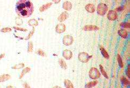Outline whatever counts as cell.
<instances>
[{
    "label": "cell",
    "instance_id": "cell-28",
    "mask_svg": "<svg viewBox=\"0 0 130 88\" xmlns=\"http://www.w3.org/2000/svg\"><path fill=\"white\" fill-rule=\"evenodd\" d=\"M37 54H38L39 55H40L41 56H46V54H45V53L44 52H43L42 50H40V49H39L38 50H37V52H36Z\"/></svg>",
    "mask_w": 130,
    "mask_h": 88
},
{
    "label": "cell",
    "instance_id": "cell-39",
    "mask_svg": "<svg viewBox=\"0 0 130 88\" xmlns=\"http://www.w3.org/2000/svg\"><path fill=\"white\" fill-rule=\"evenodd\" d=\"M53 2H55V3H58V2H60V1H53Z\"/></svg>",
    "mask_w": 130,
    "mask_h": 88
},
{
    "label": "cell",
    "instance_id": "cell-38",
    "mask_svg": "<svg viewBox=\"0 0 130 88\" xmlns=\"http://www.w3.org/2000/svg\"><path fill=\"white\" fill-rule=\"evenodd\" d=\"M53 88H61L59 87V86H55V87H54Z\"/></svg>",
    "mask_w": 130,
    "mask_h": 88
},
{
    "label": "cell",
    "instance_id": "cell-33",
    "mask_svg": "<svg viewBox=\"0 0 130 88\" xmlns=\"http://www.w3.org/2000/svg\"><path fill=\"white\" fill-rule=\"evenodd\" d=\"M23 86L24 88H31L30 85L28 84V83H26V82H24L23 84Z\"/></svg>",
    "mask_w": 130,
    "mask_h": 88
},
{
    "label": "cell",
    "instance_id": "cell-17",
    "mask_svg": "<svg viewBox=\"0 0 130 88\" xmlns=\"http://www.w3.org/2000/svg\"><path fill=\"white\" fill-rule=\"evenodd\" d=\"M59 63L60 64V67H61L63 69H66L67 68V64L66 62L64 61V59H60L59 60Z\"/></svg>",
    "mask_w": 130,
    "mask_h": 88
},
{
    "label": "cell",
    "instance_id": "cell-37",
    "mask_svg": "<svg viewBox=\"0 0 130 88\" xmlns=\"http://www.w3.org/2000/svg\"><path fill=\"white\" fill-rule=\"evenodd\" d=\"M5 88H14V87H13L12 85H9V86H8V87H6Z\"/></svg>",
    "mask_w": 130,
    "mask_h": 88
},
{
    "label": "cell",
    "instance_id": "cell-24",
    "mask_svg": "<svg viewBox=\"0 0 130 88\" xmlns=\"http://www.w3.org/2000/svg\"><path fill=\"white\" fill-rule=\"evenodd\" d=\"M100 70L101 71L102 74H103V75L104 76V77H105L106 79H109V77H108L107 74H106L105 71L104 70L103 67L101 65V64H100Z\"/></svg>",
    "mask_w": 130,
    "mask_h": 88
},
{
    "label": "cell",
    "instance_id": "cell-1",
    "mask_svg": "<svg viewBox=\"0 0 130 88\" xmlns=\"http://www.w3.org/2000/svg\"><path fill=\"white\" fill-rule=\"evenodd\" d=\"M34 10L33 4L30 1L21 0L17 1L16 5V12L22 18H28Z\"/></svg>",
    "mask_w": 130,
    "mask_h": 88
},
{
    "label": "cell",
    "instance_id": "cell-18",
    "mask_svg": "<svg viewBox=\"0 0 130 88\" xmlns=\"http://www.w3.org/2000/svg\"><path fill=\"white\" fill-rule=\"evenodd\" d=\"M98 83V81H91L90 82H88V83L86 85L85 87L86 88H91L94 87L95 86H96L97 85V84Z\"/></svg>",
    "mask_w": 130,
    "mask_h": 88
},
{
    "label": "cell",
    "instance_id": "cell-34",
    "mask_svg": "<svg viewBox=\"0 0 130 88\" xmlns=\"http://www.w3.org/2000/svg\"><path fill=\"white\" fill-rule=\"evenodd\" d=\"M13 28H14L15 29H16V30H20V31H27L26 29H25L24 28H21V27H13Z\"/></svg>",
    "mask_w": 130,
    "mask_h": 88
},
{
    "label": "cell",
    "instance_id": "cell-10",
    "mask_svg": "<svg viewBox=\"0 0 130 88\" xmlns=\"http://www.w3.org/2000/svg\"><path fill=\"white\" fill-rule=\"evenodd\" d=\"M85 9L88 13H93L95 11V5L93 4H88L86 5Z\"/></svg>",
    "mask_w": 130,
    "mask_h": 88
},
{
    "label": "cell",
    "instance_id": "cell-6",
    "mask_svg": "<svg viewBox=\"0 0 130 88\" xmlns=\"http://www.w3.org/2000/svg\"><path fill=\"white\" fill-rule=\"evenodd\" d=\"M107 17L110 21H115L117 18L118 15L116 11L114 10H110L108 13Z\"/></svg>",
    "mask_w": 130,
    "mask_h": 88
},
{
    "label": "cell",
    "instance_id": "cell-9",
    "mask_svg": "<svg viewBox=\"0 0 130 88\" xmlns=\"http://www.w3.org/2000/svg\"><path fill=\"white\" fill-rule=\"evenodd\" d=\"M69 17V13L66 12V11H64L61 13L58 18V20L60 21V22H62V21H65L66 19L68 18V17Z\"/></svg>",
    "mask_w": 130,
    "mask_h": 88
},
{
    "label": "cell",
    "instance_id": "cell-14",
    "mask_svg": "<svg viewBox=\"0 0 130 88\" xmlns=\"http://www.w3.org/2000/svg\"><path fill=\"white\" fill-rule=\"evenodd\" d=\"M118 34L120 36L123 38H126L128 36L127 32L126 30H124V29H121L118 31Z\"/></svg>",
    "mask_w": 130,
    "mask_h": 88
},
{
    "label": "cell",
    "instance_id": "cell-8",
    "mask_svg": "<svg viewBox=\"0 0 130 88\" xmlns=\"http://www.w3.org/2000/svg\"><path fill=\"white\" fill-rule=\"evenodd\" d=\"M62 56L65 59L70 60L73 56V53L70 50H65L62 52Z\"/></svg>",
    "mask_w": 130,
    "mask_h": 88
},
{
    "label": "cell",
    "instance_id": "cell-23",
    "mask_svg": "<svg viewBox=\"0 0 130 88\" xmlns=\"http://www.w3.org/2000/svg\"><path fill=\"white\" fill-rule=\"evenodd\" d=\"M117 61L120 67L121 68H123L124 67V64L123 62V60H122V59L119 54L117 55Z\"/></svg>",
    "mask_w": 130,
    "mask_h": 88
},
{
    "label": "cell",
    "instance_id": "cell-32",
    "mask_svg": "<svg viewBox=\"0 0 130 88\" xmlns=\"http://www.w3.org/2000/svg\"><path fill=\"white\" fill-rule=\"evenodd\" d=\"M126 74H127V76L128 77H130V65L129 64L128 65V67H127V71H126Z\"/></svg>",
    "mask_w": 130,
    "mask_h": 88
},
{
    "label": "cell",
    "instance_id": "cell-31",
    "mask_svg": "<svg viewBox=\"0 0 130 88\" xmlns=\"http://www.w3.org/2000/svg\"><path fill=\"white\" fill-rule=\"evenodd\" d=\"M23 21H22V19H19V18H17L16 20V23L17 25H21L22 24Z\"/></svg>",
    "mask_w": 130,
    "mask_h": 88
},
{
    "label": "cell",
    "instance_id": "cell-36",
    "mask_svg": "<svg viewBox=\"0 0 130 88\" xmlns=\"http://www.w3.org/2000/svg\"><path fill=\"white\" fill-rule=\"evenodd\" d=\"M5 56V54H2L0 55V60H1L2 59H3L4 57Z\"/></svg>",
    "mask_w": 130,
    "mask_h": 88
},
{
    "label": "cell",
    "instance_id": "cell-25",
    "mask_svg": "<svg viewBox=\"0 0 130 88\" xmlns=\"http://www.w3.org/2000/svg\"><path fill=\"white\" fill-rule=\"evenodd\" d=\"M121 81L123 82V83L125 85H129L130 84V81L128 80L125 77H121Z\"/></svg>",
    "mask_w": 130,
    "mask_h": 88
},
{
    "label": "cell",
    "instance_id": "cell-7",
    "mask_svg": "<svg viewBox=\"0 0 130 88\" xmlns=\"http://www.w3.org/2000/svg\"><path fill=\"white\" fill-rule=\"evenodd\" d=\"M66 30V25L62 23L58 24L56 27V31L58 34H62Z\"/></svg>",
    "mask_w": 130,
    "mask_h": 88
},
{
    "label": "cell",
    "instance_id": "cell-15",
    "mask_svg": "<svg viewBox=\"0 0 130 88\" xmlns=\"http://www.w3.org/2000/svg\"><path fill=\"white\" fill-rule=\"evenodd\" d=\"M64 85L66 88H74V85L69 80H65Z\"/></svg>",
    "mask_w": 130,
    "mask_h": 88
},
{
    "label": "cell",
    "instance_id": "cell-20",
    "mask_svg": "<svg viewBox=\"0 0 130 88\" xmlns=\"http://www.w3.org/2000/svg\"><path fill=\"white\" fill-rule=\"evenodd\" d=\"M30 70H31V68L30 67H26L25 68H24V69L22 70V71L20 76H19V79H21L22 78H23V76H24L25 74L28 73L30 71Z\"/></svg>",
    "mask_w": 130,
    "mask_h": 88
},
{
    "label": "cell",
    "instance_id": "cell-13",
    "mask_svg": "<svg viewBox=\"0 0 130 88\" xmlns=\"http://www.w3.org/2000/svg\"><path fill=\"white\" fill-rule=\"evenodd\" d=\"M11 79V76L9 74H3L0 75V82H4Z\"/></svg>",
    "mask_w": 130,
    "mask_h": 88
},
{
    "label": "cell",
    "instance_id": "cell-27",
    "mask_svg": "<svg viewBox=\"0 0 130 88\" xmlns=\"http://www.w3.org/2000/svg\"><path fill=\"white\" fill-rule=\"evenodd\" d=\"M11 30H12L10 28V27H4V28H3L2 29L1 31V32L6 33V32H11Z\"/></svg>",
    "mask_w": 130,
    "mask_h": 88
},
{
    "label": "cell",
    "instance_id": "cell-21",
    "mask_svg": "<svg viewBox=\"0 0 130 88\" xmlns=\"http://www.w3.org/2000/svg\"><path fill=\"white\" fill-rule=\"evenodd\" d=\"M28 24L30 25V26H37L38 24V23L37 21L35 20V19H31L30 20H29L28 21Z\"/></svg>",
    "mask_w": 130,
    "mask_h": 88
},
{
    "label": "cell",
    "instance_id": "cell-5",
    "mask_svg": "<svg viewBox=\"0 0 130 88\" xmlns=\"http://www.w3.org/2000/svg\"><path fill=\"white\" fill-rule=\"evenodd\" d=\"M73 38L70 35H66L62 39L63 44L66 46L71 45L73 42Z\"/></svg>",
    "mask_w": 130,
    "mask_h": 88
},
{
    "label": "cell",
    "instance_id": "cell-12",
    "mask_svg": "<svg viewBox=\"0 0 130 88\" xmlns=\"http://www.w3.org/2000/svg\"><path fill=\"white\" fill-rule=\"evenodd\" d=\"M62 7H63V9H65V10L69 11L71 9H72V5L70 2L65 1L64 3H63Z\"/></svg>",
    "mask_w": 130,
    "mask_h": 88
},
{
    "label": "cell",
    "instance_id": "cell-22",
    "mask_svg": "<svg viewBox=\"0 0 130 88\" xmlns=\"http://www.w3.org/2000/svg\"><path fill=\"white\" fill-rule=\"evenodd\" d=\"M25 67L24 64L23 63H19L17 64H16L14 66H13V67H12V69H21V68H22L23 67Z\"/></svg>",
    "mask_w": 130,
    "mask_h": 88
},
{
    "label": "cell",
    "instance_id": "cell-29",
    "mask_svg": "<svg viewBox=\"0 0 130 88\" xmlns=\"http://www.w3.org/2000/svg\"><path fill=\"white\" fill-rule=\"evenodd\" d=\"M121 26L122 27H125V28L129 29L130 28V23H122L121 24Z\"/></svg>",
    "mask_w": 130,
    "mask_h": 88
},
{
    "label": "cell",
    "instance_id": "cell-3",
    "mask_svg": "<svg viewBox=\"0 0 130 88\" xmlns=\"http://www.w3.org/2000/svg\"><path fill=\"white\" fill-rule=\"evenodd\" d=\"M89 76L90 79L92 80H96L100 77V74L99 70L97 68L92 67L90 69L89 73Z\"/></svg>",
    "mask_w": 130,
    "mask_h": 88
},
{
    "label": "cell",
    "instance_id": "cell-35",
    "mask_svg": "<svg viewBox=\"0 0 130 88\" xmlns=\"http://www.w3.org/2000/svg\"><path fill=\"white\" fill-rule=\"evenodd\" d=\"M123 9V7H119L118 8H116V10L118 11H121Z\"/></svg>",
    "mask_w": 130,
    "mask_h": 88
},
{
    "label": "cell",
    "instance_id": "cell-19",
    "mask_svg": "<svg viewBox=\"0 0 130 88\" xmlns=\"http://www.w3.org/2000/svg\"><path fill=\"white\" fill-rule=\"evenodd\" d=\"M100 52L102 53V54L103 55L105 59H109V54H108V53L106 52V50H105V49H104L103 47L101 46L100 47Z\"/></svg>",
    "mask_w": 130,
    "mask_h": 88
},
{
    "label": "cell",
    "instance_id": "cell-30",
    "mask_svg": "<svg viewBox=\"0 0 130 88\" xmlns=\"http://www.w3.org/2000/svg\"><path fill=\"white\" fill-rule=\"evenodd\" d=\"M35 27H33V29H32V30L31 31L30 33V34H29L28 35V36H27V38L25 39L26 40H27V39H30L31 38V37H32V36L33 35V33L35 32Z\"/></svg>",
    "mask_w": 130,
    "mask_h": 88
},
{
    "label": "cell",
    "instance_id": "cell-16",
    "mask_svg": "<svg viewBox=\"0 0 130 88\" xmlns=\"http://www.w3.org/2000/svg\"><path fill=\"white\" fill-rule=\"evenodd\" d=\"M52 3L51 2L44 4L40 8V9H39V11H40V12L44 11L45 10H47V9H48L49 8H50L51 5H52Z\"/></svg>",
    "mask_w": 130,
    "mask_h": 88
},
{
    "label": "cell",
    "instance_id": "cell-4",
    "mask_svg": "<svg viewBox=\"0 0 130 88\" xmlns=\"http://www.w3.org/2000/svg\"><path fill=\"white\" fill-rule=\"evenodd\" d=\"M108 10V7L105 3H100L98 5L97 8V12L100 16H104Z\"/></svg>",
    "mask_w": 130,
    "mask_h": 88
},
{
    "label": "cell",
    "instance_id": "cell-26",
    "mask_svg": "<svg viewBox=\"0 0 130 88\" xmlns=\"http://www.w3.org/2000/svg\"><path fill=\"white\" fill-rule=\"evenodd\" d=\"M33 50V44L31 42H29L28 43V47H27V52L29 53L32 52Z\"/></svg>",
    "mask_w": 130,
    "mask_h": 88
},
{
    "label": "cell",
    "instance_id": "cell-11",
    "mask_svg": "<svg viewBox=\"0 0 130 88\" xmlns=\"http://www.w3.org/2000/svg\"><path fill=\"white\" fill-rule=\"evenodd\" d=\"M82 29L84 31H96L99 29V27L95 25H86L83 27Z\"/></svg>",
    "mask_w": 130,
    "mask_h": 88
},
{
    "label": "cell",
    "instance_id": "cell-2",
    "mask_svg": "<svg viewBox=\"0 0 130 88\" xmlns=\"http://www.w3.org/2000/svg\"><path fill=\"white\" fill-rule=\"evenodd\" d=\"M92 55L90 56L87 53L81 52L78 54V59L80 61L82 62V63H87L92 58Z\"/></svg>",
    "mask_w": 130,
    "mask_h": 88
}]
</instances>
